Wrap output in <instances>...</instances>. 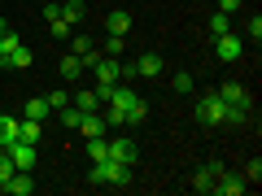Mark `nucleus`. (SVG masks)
Returning <instances> with one entry per match:
<instances>
[{"label":"nucleus","instance_id":"obj_25","mask_svg":"<svg viewBox=\"0 0 262 196\" xmlns=\"http://www.w3.org/2000/svg\"><path fill=\"white\" fill-rule=\"evenodd\" d=\"M210 31H214V35H227V31H232V18H227V13H214V18H210Z\"/></svg>","mask_w":262,"mask_h":196},{"label":"nucleus","instance_id":"obj_11","mask_svg":"<svg viewBox=\"0 0 262 196\" xmlns=\"http://www.w3.org/2000/svg\"><path fill=\"white\" fill-rule=\"evenodd\" d=\"M105 31L127 39V31H131V13H127V9H110V13H105Z\"/></svg>","mask_w":262,"mask_h":196},{"label":"nucleus","instance_id":"obj_10","mask_svg":"<svg viewBox=\"0 0 262 196\" xmlns=\"http://www.w3.org/2000/svg\"><path fill=\"white\" fill-rule=\"evenodd\" d=\"M0 192H9V196H31V192H35V179H31V170H13V179L0 187Z\"/></svg>","mask_w":262,"mask_h":196},{"label":"nucleus","instance_id":"obj_5","mask_svg":"<svg viewBox=\"0 0 262 196\" xmlns=\"http://www.w3.org/2000/svg\"><path fill=\"white\" fill-rule=\"evenodd\" d=\"M110 157L122 161V166H136L140 161V144L131 140V135H118V140H110Z\"/></svg>","mask_w":262,"mask_h":196},{"label":"nucleus","instance_id":"obj_12","mask_svg":"<svg viewBox=\"0 0 262 196\" xmlns=\"http://www.w3.org/2000/svg\"><path fill=\"white\" fill-rule=\"evenodd\" d=\"M162 70H166V65H162V57H158V53H144L140 61H136V79H158Z\"/></svg>","mask_w":262,"mask_h":196},{"label":"nucleus","instance_id":"obj_4","mask_svg":"<svg viewBox=\"0 0 262 196\" xmlns=\"http://www.w3.org/2000/svg\"><path fill=\"white\" fill-rule=\"evenodd\" d=\"M214 53H219V61H223V65H232V61H241L245 39L236 35V31H227V35H214Z\"/></svg>","mask_w":262,"mask_h":196},{"label":"nucleus","instance_id":"obj_20","mask_svg":"<svg viewBox=\"0 0 262 196\" xmlns=\"http://www.w3.org/2000/svg\"><path fill=\"white\" fill-rule=\"evenodd\" d=\"M170 87H175V92H179V96H188V92H192V87H196V79H192V75H188V70H179V75H175V79H170Z\"/></svg>","mask_w":262,"mask_h":196},{"label":"nucleus","instance_id":"obj_28","mask_svg":"<svg viewBox=\"0 0 262 196\" xmlns=\"http://www.w3.org/2000/svg\"><path fill=\"white\" fill-rule=\"evenodd\" d=\"M122 48H127V39H122V35H110V44H105V57H122Z\"/></svg>","mask_w":262,"mask_h":196},{"label":"nucleus","instance_id":"obj_1","mask_svg":"<svg viewBox=\"0 0 262 196\" xmlns=\"http://www.w3.org/2000/svg\"><path fill=\"white\" fill-rule=\"evenodd\" d=\"M227 101L219 96V87L214 92H201V101H196V109H192V118L201 122V127H219V122H227Z\"/></svg>","mask_w":262,"mask_h":196},{"label":"nucleus","instance_id":"obj_33","mask_svg":"<svg viewBox=\"0 0 262 196\" xmlns=\"http://www.w3.org/2000/svg\"><path fill=\"white\" fill-rule=\"evenodd\" d=\"M0 65H9V53H5V48H0Z\"/></svg>","mask_w":262,"mask_h":196},{"label":"nucleus","instance_id":"obj_18","mask_svg":"<svg viewBox=\"0 0 262 196\" xmlns=\"http://www.w3.org/2000/svg\"><path fill=\"white\" fill-rule=\"evenodd\" d=\"M31 61H35V53H31L27 44H18V48L9 53V65H13V70H31Z\"/></svg>","mask_w":262,"mask_h":196},{"label":"nucleus","instance_id":"obj_3","mask_svg":"<svg viewBox=\"0 0 262 196\" xmlns=\"http://www.w3.org/2000/svg\"><path fill=\"white\" fill-rule=\"evenodd\" d=\"M92 183H114V187H122V183H131V166H122V161H114V157H105V161H92Z\"/></svg>","mask_w":262,"mask_h":196},{"label":"nucleus","instance_id":"obj_9","mask_svg":"<svg viewBox=\"0 0 262 196\" xmlns=\"http://www.w3.org/2000/svg\"><path fill=\"white\" fill-rule=\"evenodd\" d=\"M92 70H96V83H118V79H122V61H118V57H101Z\"/></svg>","mask_w":262,"mask_h":196},{"label":"nucleus","instance_id":"obj_2","mask_svg":"<svg viewBox=\"0 0 262 196\" xmlns=\"http://www.w3.org/2000/svg\"><path fill=\"white\" fill-rule=\"evenodd\" d=\"M140 101V92H136V87H114L110 92V101H105V122H110V127H118V122H127V109L131 105Z\"/></svg>","mask_w":262,"mask_h":196},{"label":"nucleus","instance_id":"obj_27","mask_svg":"<svg viewBox=\"0 0 262 196\" xmlns=\"http://www.w3.org/2000/svg\"><path fill=\"white\" fill-rule=\"evenodd\" d=\"M44 101H48V109H66V105H70V92H53V96H44Z\"/></svg>","mask_w":262,"mask_h":196},{"label":"nucleus","instance_id":"obj_21","mask_svg":"<svg viewBox=\"0 0 262 196\" xmlns=\"http://www.w3.org/2000/svg\"><path fill=\"white\" fill-rule=\"evenodd\" d=\"M13 170H18V166H13L9 149H0V187H5V183H9V179H13Z\"/></svg>","mask_w":262,"mask_h":196},{"label":"nucleus","instance_id":"obj_6","mask_svg":"<svg viewBox=\"0 0 262 196\" xmlns=\"http://www.w3.org/2000/svg\"><path fill=\"white\" fill-rule=\"evenodd\" d=\"M214 192H219V196H245V192H249V179H245V175H232V170H219Z\"/></svg>","mask_w":262,"mask_h":196},{"label":"nucleus","instance_id":"obj_17","mask_svg":"<svg viewBox=\"0 0 262 196\" xmlns=\"http://www.w3.org/2000/svg\"><path fill=\"white\" fill-rule=\"evenodd\" d=\"M13 140H18V118H9V113H5V118H0V149H9Z\"/></svg>","mask_w":262,"mask_h":196},{"label":"nucleus","instance_id":"obj_8","mask_svg":"<svg viewBox=\"0 0 262 196\" xmlns=\"http://www.w3.org/2000/svg\"><path fill=\"white\" fill-rule=\"evenodd\" d=\"M219 170H223L219 161H206V166H201V170L192 175V192H201V196H206V192H214V179H219Z\"/></svg>","mask_w":262,"mask_h":196},{"label":"nucleus","instance_id":"obj_23","mask_svg":"<svg viewBox=\"0 0 262 196\" xmlns=\"http://www.w3.org/2000/svg\"><path fill=\"white\" fill-rule=\"evenodd\" d=\"M57 113H61V122H66L70 131H79V122H83V113H79L75 105H66V109H57Z\"/></svg>","mask_w":262,"mask_h":196},{"label":"nucleus","instance_id":"obj_24","mask_svg":"<svg viewBox=\"0 0 262 196\" xmlns=\"http://www.w3.org/2000/svg\"><path fill=\"white\" fill-rule=\"evenodd\" d=\"M127 122H149V105H144V96L127 109Z\"/></svg>","mask_w":262,"mask_h":196},{"label":"nucleus","instance_id":"obj_15","mask_svg":"<svg viewBox=\"0 0 262 196\" xmlns=\"http://www.w3.org/2000/svg\"><path fill=\"white\" fill-rule=\"evenodd\" d=\"M70 105H75L79 113H96V109H101V96L88 87V92H75V96H70Z\"/></svg>","mask_w":262,"mask_h":196},{"label":"nucleus","instance_id":"obj_30","mask_svg":"<svg viewBox=\"0 0 262 196\" xmlns=\"http://www.w3.org/2000/svg\"><path fill=\"white\" fill-rule=\"evenodd\" d=\"M245 35H249L253 44H258V39H262V18H258V13H253V18H249V27H245Z\"/></svg>","mask_w":262,"mask_h":196},{"label":"nucleus","instance_id":"obj_26","mask_svg":"<svg viewBox=\"0 0 262 196\" xmlns=\"http://www.w3.org/2000/svg\"><path fill=\"white\" fill-rule=\"evenodd\" d=\"M70 48H75V57H79V53H88V48H92V39L79 35V31H70Z\"/></svg>","mask_w":262,"mask_h":196},{"label":"nucleus","instance_id":"obj_29","mask_svg":"<svg viewBox=\"0 0 262 196\" xmlns=\"http://www.w3.org/2000/svg\"><path fill=\"white\" fill-rule=\"evenodd\" d=\"M48 31H53V39H70V31H75V27H66V22L57 18V22H48Z\"/></svg>","mask_w":262,"mask_h":196},{"label":"nucleus","instance_id":"obj_22","mask_svg":"<svg viewBox=\"0 0 262 196\" xmlns=\"http://www.w3.org/2000/svg\"><path fill=\"white\" fill-rule=\"evenodd\" d=\"M79 75H83V61H79V57L70 53V57L61 61V79H79Z\"/></svg>","mask_w":262,"mask_h":196},{"label":"nucleus","instance_id":"obj_13","mask_svg":"<svg viewBox=\"0 0 262 196\" xmlns=\"http://www.w3.org/2000/svg\"><path fill=\"white\" fill-rule=\"evenodd\" d=\"M79 131H83L88 140H96V135H105V131H110V122H105V113L96 109V113H83V122H79Z\"/></svg>","mask_w":262,"mask_h":196},{"label":"nucleus","instance_id":"obj_31","mask_svg":"<svg viewBox=\"0 0 262 196\" xmlns=\"http://www.w3.org/2000/svg\"><path fill=\"white\" fill-rule=\"evenodd\" d=\"M241 5H245V0H219V13H227V18H232V13L241 9Z\"/></svg>","mask_w":262,"mask_h":196},{"label":"nucleus","instance_id":"obj_32","mask_svg":"<svg viewBox=\"0 0 262 196\" xmlns=\"http://www.w3.org/2000/svg\"><path fill=\"white\" fill-rule=\"evenodd\" d=\"M245 179H249V183H258V179H262V166H258V157L249 161V170H245Z\"/></svg>","mask_w":262,"mask_h":196},{"label":"nucleus","instance_id":"obj_16","mask_svg":"<svg viewBox=\"0 0 262 196\" xmlns=\"http://www.w3.org/2000/svg\"><path fill=\"white\" fill-rule=\"evenodd\" d=\"M48 113H53V109H48V101H44V96H31V101L22 105V118H35V122H44Z\"/></svg>","mask_w":262,"mask_h":196},{"label":"nucleus","instance_id":"obj_7","mask_svg":"<svg viewBox=\"0 0 262 196\" xmlns=\"http://www.w3.org/2000/svg\"><path fill=\"white\" fill-rule=\"evenodd\" d=\"M39 144H27V140H13L9 144V157H13V166L18 170H35V161H39Z\"/></svg>","mask_w":262,"mask_h":196},{"label":"nucleus","instance_id":"obj_14","mask_svg":"<svg viewBox=\"0 0 262 196\" xmlns=\"http://www.w3.org/2000/svg\"><path fill=\"white\" fill-rule=\"evenodd\" d=\"M57 9H61V22H66V27H75L79 31V22H83V0H66V5H57Z\"/></svg>","mask_w":262,"mask_h":196},{"label":"nucleus","instance_id":"obj_19","mask_svg":"<svg viewBox=\"0 0 262 196\" xmlns=\"http://www.w3.org/2000/svg\"><path fill=\"white\" fill-rule=\"evenodd\" d=\"M88 157H92V161H105V157H110V140H105V135L88 140Z\"/></svg>","mask_w":262,"mask_h":196}]
</instances>
